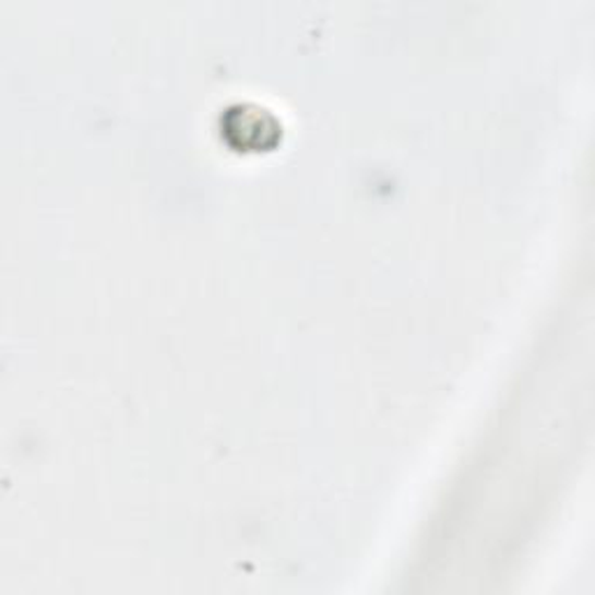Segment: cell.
Listing matches in <instances>:
<instances>
[{
  "label": "cell",
  "instance_id": "1",
  "mask_svg": "<svg viewBox=\"0 0 595 595\" xmlns=\"http://www.w3.org/2000/svg\"><path fill=\"white\" fill-rule=\"evenodd\" d=\"M226 126H238V129L245 126L247 131L238 144L240 147H254V150L273 144L279 131L277 121L267 112L259 110V107H240V110H230L226 115Z\"/></svg>",
  "mask_w": 595,
  "mask_h": 595
}]
</instances>
